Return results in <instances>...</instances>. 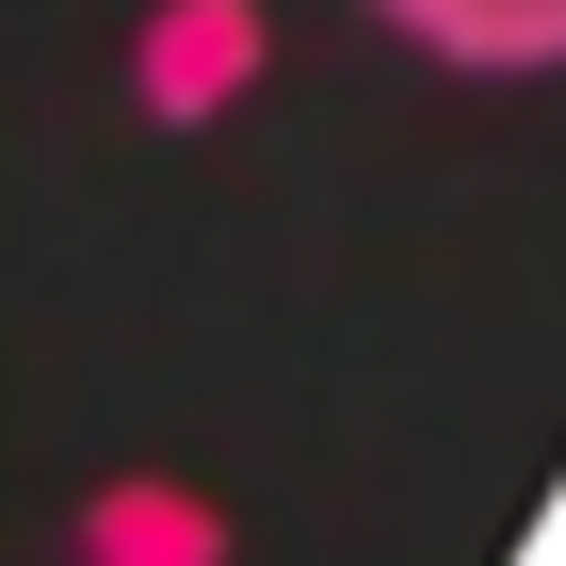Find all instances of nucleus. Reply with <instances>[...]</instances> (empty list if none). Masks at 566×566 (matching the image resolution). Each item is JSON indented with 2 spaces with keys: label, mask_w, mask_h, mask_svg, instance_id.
<instances>
[{
  "label": "nucleus",
  "mask_w": 566,
  "mask_h": 566,
  "mask_svg": "<svg viewBox=\"0 0 566 566\" xmlns=\"http://www.w3.org/2000/svg\"><path fill=\"white\" fill-rule=\"evenodd\" d=\"M275 82V17L260 0H146L130 17V114L146 130H211Z\"/></svg>",
  "instance_id": "f257e3e1"
},
{
  "label": "nucleus",
  "mask_w": 566,
  "mask_h": 566,
  "mask_svg": "<svg viewBox=\"0 0 566 566\" xmlns=\"http://www.w3.org/2000/svg\"><path fill=\"white\" fill-rule=\"evenodd\" d=\"M65 566H227V502L195 470H114L65 534Z\"/></svg>",
  "instance_id": "f03ea898"
},
{
  "label": "nucleus",
  "mask_w": 566,
  "mask_h": 566,
  "mask_svg": "<svg viewBox=\"0 0 566 566\" xmlns=\"http://www.w3.org/2000/svg\"><path fill=\"white\" fill-rule=\"evenodd\" d=\"M453 82H566V0H373Z\"/></svg>",
  "instance_id": "7ed1b4c3"
}]
</instances>
